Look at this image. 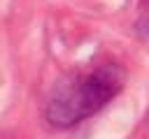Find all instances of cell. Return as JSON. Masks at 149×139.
Segmentation results:
<instances>
[{
  "mask_svg": "<svg viewBox=\"0 0 149 139\" xmlns=\"http://www.w3.org/2000/svg\"><path fill=\"white\" fill-rule=\"evenodd\" d=\"M123 81L126 72L116 63H102L63 79L47 102V120L58 130L81 123L119 95Z\"/></svg>",
  "mask_w": 149,
  "mask_h": 139,
  "instance_id": "1",
  "label": "cell"
}]
</instances>
